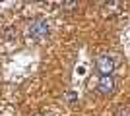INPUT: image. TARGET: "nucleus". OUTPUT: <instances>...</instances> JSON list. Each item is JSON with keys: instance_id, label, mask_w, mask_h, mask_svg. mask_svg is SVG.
<instances>
[{"instance_id": "1", "label": "nucleus", "mask_w": 130, "mask_h": 116, "mask_svg": "<svg viewBox=\"0 0 130 116\" xmlns=\"http://www.w3.org/2000/svg\"><path fill=\"white\" fill-rule=\"evenodd\" d=\"M27 33L31 39H43L45 35L49 33V25L45 19H33L29 23V29H27Z\"/></svg>"}, {"instance_id": "2", "label": "nucleus", "mask_w": 130, "mask_h": 116, "mask_svg": "<svg viewBox=\"0 0 130 116\" xmlns=\"http://www.w3.org/2000/svg\"><path fill=\"white\" fill-rule=\"evenodd\" d=\"M95 68L103 76H111V72H113V68H115V60L109 54H101V56L95 58Z\"/></svg>"}, {"instance_id": "3", "label": "nucleus", "mask_w": 130, "mask_h": 116, "mask_svg": "<svg viewBox=\"0 0 130 116\" xmlns=\"http://www.w3.org/2000/svg\"><path fill=\"white\" fill-rule=\"evenodd\" d=\"M113 89H115V79L111 76H101L99 77V81H97V91L99 93L109 95V93H113Z\"/></svg>"}, {"instance_id": "4", "label": "nucleus", "mask_w": 130, "mask_h": 116, "mask_svg": "<svg viewBox=\"0 0 130 116\" xmlns=\"http://www.w3.org/2000/svg\"><path fill=\"white\" fill-rule=\"evenodd\" d=\"M115 116H130V108H128V106H120Z\"/></svg>"}, {"instance_id": "5", "label": "nucleus", "mask_w": 130, "mask_h": 116, "mask_svg": "<svg viewBox=\"0 0 130 116\" xmlns=\"http://www.w3.org/2000/svg\"><path fill=\"white\" fill-rule=\"evenodd\" d=\"M62 6H64V8H66V10H74V8H76V2H64V4H62Z\"/></svg>"}, {"instance_id": "6", "label": "nucleus", "mask_w": 130, "mask_h": 116, "mask_svg": "<svg viewBox=\"0 0 130 116\" xmlns=\"http://www.w3.org/2000/svg\"><path fill=\"white\" fill-rule=\"evenodd\" d=\"M66 99H68V101H76V99H78V95L70 91V93H66Z\"/></svg>"}, {"instance_id": "7", "label": "nucleus", "mask_w": 130, "mask_h": 116, "mask_svg": "<svg viewBox=\"0 0 130 116\" xmlns=\"http://www.w3.org/2000/svg\"><path fill=\"white\" fill-rule=\"evenodd\" d=\"M39 116H49V114H39Z\"/></svg>"}]
</instances>
